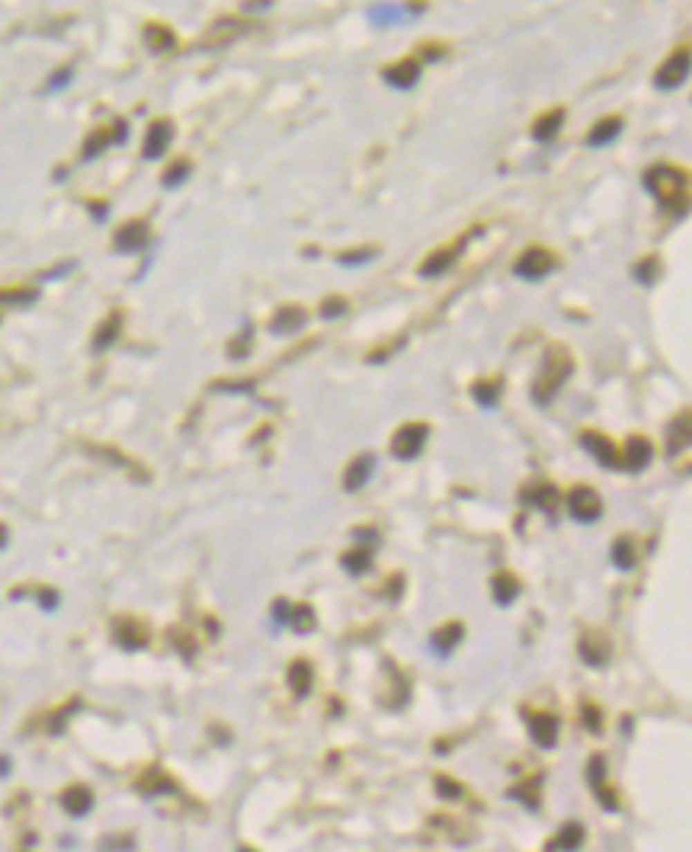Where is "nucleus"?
Segmentation results:
<instances>
[{"mask_svg": "<svg viewBox=\"0 0 692 852\" xmlns=\"http://www.w3.org/2000/svg\"><path fill=\"white\" fill-rule=\"evenodd\" d=\"M686 173L680 167H673V164H654V167L644 173V186H648V193H654V199H657L660 205H664L666 211H680L683 215L686 209Z\"/></svg>", "mask_w": 692, "mask_h": 852, "instance_id": "1", "label": "nucleus"}, {"mask_svg": "<svg viewBox=\"0 0 692 852\" xmlns=\"http://www.w3.org/2000/svg\"><path fill=\"white\" fill-rule=\"evenodd\" d=\"M570 369H574V362H570V356L561 350V346H552V350L545 352L542 372H539V375H535V381H532L535 404H548V401L558 395V388L568 381Z\"/></svg>", "mask_w": 692, "mask_h": 852, "instance_id": "2", "label": "nucleus"}, {"mask_svg": "<svg viewBox=\"0 0 692 852\" xmlns=\"http://www.w3.org/2000/svg\"><path fill=\"white\" fill-rule=\"evenodd\" d=\"M427 436H429L427 423H404L401 430L391 436V455L404 458V462H411V458H417L423 452Z\"/></svg>", "mask_w": 692, "mask_h": 852, "instance_id": "3", "label": "nucleus"}, {"mask_svg": "<svg viewBox=\"0 0 692 852\" xmlns=\"http://www.w3.org/2000/svg\"><path fill=\"white\" fill-rule=\"evenodd\" d=\"M474 234H481V228L468 231V234H462V238H456V240H452V244L439 247L436 254H429L427 260H423V266H420V276H427V279H433V276L446 273L449 266H452V263H456V260H458V254H462V250H465V244H468V238H474Z\"/></svg>", "mask_w": 692, "mask_h": 852, "instance_id": "4", "label": "nucleus"}, {"mask_svg": "<svg viewBox=\"0 0 692 852\" xmlns=\"http://www.w3.org/2000/svg\"><path fill=\"white\" fill-rule=\"evenodd\" d=\"M558 266V256L552 254V250H545V247H532V250H526V254L516 260V276H523V279H542V276H548Z\"/></svg>", "mask_w": 692, "mask_h": 852, "instance_id": "5", "label": "nucleus"}, {"mask_svg": "<svg viewBox=\"0 0 692 852\" xmlns=\"http://www.w3.org/2000/svg\"><path fill=\"white\" fill-rule=\"evenodd\" d=\"M686 74H689V48L683 45V48L670 55V58L664 61V68L654 74V84H657L660 90H673L686 80Z\"/></svg>", "mask_w": 692, "mask_h": 852, "instance_id": "6", "label": "nucleus"}, {"mask_svg": "<svg viewBox=\"0 0 692 852\" xmlns=\"http://www.w3.org/2000/svg\"><path fill=\"white\" fill-rule=\"evenodd\" d=\"M580 446L587 448V452H593L596 462H603L606 468H619V452H615L609 436H603V433H596V430H583L580 433Z\"/></svg>", "mask_w": 692, "mask_h": 852, "instance_id": "7", "label": "nucleus"}, {"mask_svg": "<svg viewBox=\"0 0 692 852\" xmlns=\"http://www.w3.org/2000/svg\"><path fill=\"white\" fill-rule=\"evenodd\" d=\"M568 507L580 522H593V519H599V513H603V500L596 497L593 487H577V491L570 493Z\"/></svg>", "mask_w": 692, "mask_h": 852, "instance_id": "8", "label": "nucleus"}, {"mask_svg": "<svg viewBox=\"0 0 692 852\" xmlns=\"http://www.w3.org/2000/svg\"><path fill=\"white\" fill-rule=\"evenodd\" d=\"M170 138H174V125L167 122V119H158V122L148 125V135H144V160H158L160 154L167 151V144H170Z\"/></svg>", "mask_w": 692, "mask_h": 852, "instance_id": "9", "label": "nucleus"}, {"mask_svg": "<svg viewBox=\"0 0 692 852\" xmlns=\"http://www.w3.org/2000/svg\"><path fill=\"white\" fill-rule=\"evenodd\" d=\"M529 721V734H532V740L539 744V747H554V740H558V721L552 718V714L545 712H529L526 714Z\"/></svg>", "mask_w": 692, "mask_h": 852, "instance_id": "10", "label": "nucleus"}, {"mask_svg": "<svg viewBox=\"0 0 692 852\" xmlns=\"http://www.w3.org/2000/svg\"><path fill=\"white\" fill-rule=\"evenodd\" d=\"M651 458H654L651 442L644 439V436H631V439L625 442V452H622V458H619V465H625L628 471H641V468H648Z\"/></svg>", "mask_w": 692, "mask_h": 852, "instance_id": "11", "label": "nucleus"}, {"mask_svg": "<svg viewBox=\"0 0 692 852\" xmlns=\"http://www.w3.org/2000/svg\"><path fill=\"white\" fill-rule=\"evenodd\" d=\"M382 77L391 84V87H413L417 84V77H420V61H413V58H404V61L398 64H388V68H382Z\"/></svg>", "mask_w": 692, "mask_h": 852, "instance_id": "12", "label": "nucleus"}, {"mask_svg": "<svg viewBox=\"0 0 692 852\" xmlns=\"http://www.w3.org/2000/svg\"><path fill=\"white\" fill-rule=\"evenodd\" d=\"M305 321H308L305 307L286 305V307H279V311L272 314L270 330H272V334H295V330H301V327H305Z\"/></svg>", "mask_w": 692, "mask_h": 852, "instance_id": "13", "label": "nucleus"}, {"mask_svg": "<svg viewBox=\"0 0 692 852\" xmlns=\"http://www.w3.org/2000/svg\"><path fill=\"white\" fill-rule=\"evenodd\" d=\"M144 244H148V225L144 221H129V225L115 231V250H122V254L141 250Z\"/></svg>", "mask_w": 692, "mask_h": 852, "instance_id": "14", "label": "nucleus"}, {"mask_svg": "<svg viewBox=\"0 0 692 852\" xmlns=\"http://www.w3.org/2000/svg\"><path fill=\"white\" fill-rule=\"evenodd\" d=\"M462 638H465V625L462 622H449V625H442L439 632H433L429 644H433V650H436L439 657H446V654H452V650L462 644Z\"/></svg>", "mask_w": 692, "mask_h": 852, "instance_id": "15", "label": "nucleus"}, {"mask_svg": "<svg viewBox=\"0 0 692 852\" xmlns=\"http://www.w3.org/2000/svg\"><path fill=\"white\" fill-rule=\"evenodd\" d=\"M372 468H375V458L368 455V452H362L359 458H353L350 468H346V475H343V487L346 491H359L362 484L368 481V475H372Z\"/></svg>", "mask_w": 692, "mask_h": 852, "instance_id": "16", "label": "nucleus"}, {"mask_svg": "<svg viewBox=\"0 0 692 852\" xmlns=\"http://www.w3.org/2000/svg\"><path fill=\"white\" fill-rule=\"evenodd\" d=\"M561 125H564V109H552V113L539 115L532 122V138L535 141H552L554 135L561 132Z\"/></svg>", "mask_w": 692, "mask_h": 852, "instance_id": "17", "label": "nucleus"}, {"mask_svg": "<svg viewBox=\"0 0 692 852\" xmlns=\"http://www.w3.org/2000/svg\"><path fill=\"white\" fill-rule=\"evenodd\" d=\"M62 804L68 814H74V817H80V814H87L90 808H93V795H90V788H84V785H74V788H68L62 795Z\"/></svg>", "mask_w": 692, "mask_h": 852, "instance_id": "18", "label": "nucleus"}, {"mask_svg": "<svg viewBox=\"0 0 692 852\" xmlns=\"http://www.w3.org/2000/svg\"><path fill=\"white\" fill-rule=\"evenodd\" d=\"M311 683H315V673H311V663L308 660H295L289 667V685L298 699H305L311 692Z\"/></svg>", "mask_w": 692, "mask_h": 852, "instance_id": "19", "label": "nucleus"}, {"mask_svg": "<svg viewBox=\"0 0 692 852\" xmlns=\"http://www.w3.org/2000/svg\"><path fill=\"white\" fill-rule=\"evenodd\" d=\"M619 132H622V119H619V115H606L603 122H596L593 129H590L587 144H593V148H599V144H609V141H612Z\"/></svg>", "mask_w": 692, "mask_h": 852, "instance_id": "20", "label": "nucleus"}, {"mask_svg": "<svg viewBox=\"0 0 692 852\" xmlns=\"http://www.w3.org/2000/svg\"><path fill=\"white\" fill-rule=\"evenodd\" d=\"M580 843H583V826L580 824H564L561 826V833L554 836L552 843H548V849H558V852H577Z\"/></svg>", "mask_w": 692, "mask_h": 852, "instance_id": "21", "label": "nucleus"}, {"mask_svg": "<svg viewBox=\"0 0 692 852\" xmlns=\"http://www.w3.org/2000/svg\"><path fill=\"white\" fill-rule=\"evenodd\" d=\"M491 587H494V599H497L500 606H509V603L519 596V580L507 571H500L497 577H494Z\"/></svg>", "mask_w": 692, "mask_h": 852, "instance_id": "22", "label": "nucleus"}, {"mask_svg": "<svg viewBox=\"0 0 692 852\" xmlns=\"http://www.w3.org/2000/svg\"><path fill=\"white\" fill-rule=\"evenodd\" d=\"M580 657H583V663H590V667H603L606 660H609V647H606V641L603 638H583L580 641Z\"/></svg>", "mask_w": 692, "mask_h": 852, "instance_id": "23", "label": "nucleus"}, {"mask_svg": "<svg viewBox=\"0 0 692 852\" xmlns=\"http://www.w3.org/2000/svg\"><path fill=\"white\" fill-rule=\"evenodd\" d=\"M115 641L122 644V647H141V644L148 641V632H144L138 622L122 618V622L115 625Z\"/></svg>", "mask_w": 692, "mask_h": 852, "instance_id": "24", "label": "nucleus"}, {"mask_svg": "<svg viewBox=\"0 0 692 852\" xmlns=\"http://www.w3.org/2000/svg\"><path fill=\"white\" fill-rule=\"evenodd\" d=\"M119 330H122V314H119V311H113V314L103 321V327L97 330V337H93V350H106V346H113L115 337H119Z\"/></svg>", "mask_w": 692, "mask_h": 852, "instance_id": "25", "label": "nucleus"}, {"mask_svg": "<svg viewBox=\"0 0 692 852\" xmlns=\"http://www.w3.org/2000/svg\"><path fill=\"white\" fill-rule=\"evenodd\" d=\"M340 564H343V571H350L353 577H359V574L368 571V564H372V551H368L366 545L350 548V551L340 558Z\"/></svg>", "mask_w": 692, "mask_h": 852, "instance_id": "26", "label": "nucleus"}, {"mask_svg": "<svg viewBox=\"0 0 692 852\" xmlns=\"http://www.w3.org/2000/svg\"><path fill=\"white\" fill-rule=\"evenodd\" d=\"M500 391H503V381H500V378H491V381H474V385H471L474 401H478V404H484V407L497 404Z\"/></svg>", "mask_w": 692, "mask_h": 852, "instance_id": "27", "label": "nucleus"}, {"mask_svg": "<svg viewBox=\"0 0 692 852\" xmlns=\"http://www.w3.org/2000/svg\"><path fill=\"white\" fill-rule=\"evenodd\" d=\"M523 500L542 507L545 513H554V507H558V491H554L552 484H542V487H535V491H523Z\"/></svg>", "mask_w": 692, "mask_h": 852, "instance_id": "28", "label": "nucleus"}, {"mask_svg": "<svg viewBox=\"0 0 692 852\" xmlns=\"http://www.w3.org/2000/svg\"><path fill=\"white\" fill-rule=\"evenodd\" d=\"M686 442H689V413H680L673 420V426H670V452H676V448H683Z\"/></svg>", "mask_w": 692, "mask_h": 852, "instance_id": "29", "label": "nucleus"}, {"mask_svg": "<svg viewBox=\"0 0 692 852\" xmlns=\"http://www.w3.org/2000/svg\"><path fill=\"white\" fill-rule=\"evenodd\" d=\"M144 39H148V45L154 48V52H167V48L174 45V32H170L167 26H154V23L144 29Z\"/></svg>", "mask_w": 692, "mask_h": 852, "instance_id": "30", "label": "nucleus"}, {"mask_svg": "<svg viewBox=\"0 0 692 852\" xmlns=\"http://www.w3.org/2000/svg\"><path fill=\"white\" fill-rule=\"evenodd\" d=\"M612 564H615V567H622V571L635 567V548H631V538H615V545H612Z\"/></svg>", "mask_w": 692, "mask_h": 852, "instance_id": "31", "label": "nucleus"}, {"mask_svg": "<svg viewBox=\"0 0 692 852\" xmlns=\"http://www.w3.org/2000/svg\"><path fill=\"white\" fill-rule=\"evenodd\" d=\"M289 625L295 628V632H311V628H315V609L311 606L289 609Z\"/></svg>", "mask_w": 692, "mask_h": 852, "instance_id": "32", "label": "nucleus"}, {"mask_svg": "<svg viewBox=\"0 0 692 852\" xmlns=\"http://www.w3.org/2000/svg\"><path fill=\"white\" fill-rule=\"evenodd\" d=\"M657 273H660V266H657V260H654V256H644V260L635 266V279H638L641 285H654Z\"/></svg>", "mask_w": 692, "mask_h": 852, "instance_id": "33", "label": "nucleus"}, {"mask_svg": "<svg viewBox=\"0 0 692 852\" xmlns=\"http://www.w3.org/2000/svg\"><path fill=\"white\" fill-rule=\"evenodd\" d=\"M186 176H189V160H176L174 167L164 173V186H170V189H174V186L183 183Z\"/></svg>", "mask_w": 692, "mask_h": 852, "instance_id": "34", "label": "nucleus"}, {"mask_svg": "<svg viewBox=\"0 0 692 852\" xmlns=\"http://www.w3.org/2000/svg\"><path fill=\"white\" fill-rule=\"evenodd\" d=\"M587 779H590V785H593V788H599V785H603V779H606V759H603V756H593V759L587 763Z\"/></svg>", "mask_w": 692, "mask_h": 852, "instance_id": "35", "label": "nucleus"}, {"mask_svg": "<svg viewBox=\"0 0 692 852\" xmlns=\"http://www.w3.org/2000/svg\"><path fill=\"white\" fill-rule=\"evenodd\" d=\"M106 144H109V135H106V132H93L87 138V144H84V158H97Z\"/></svg>", "mask_w": 692, "mask_h": 852, "instance_id": "36", "label": "nucleus"}, {"mask_svg": "<svg viewBox=\"0 0 692 852\" xmlns=\"http://www.w3.org/2000/svg\"><path fill=\"white\" fill-rule=\"evenodd\" d=\"M372 256H375V250L362 247V250H350V254H340V263H343V266H362L366 260H372Z\"/></svg>", "mask_w": 692, "mask_h": 852, "instance_id": "37", "label": "nucleus"}, {"mask_svg": "<svg viewBox=\"0 0 692 852\" xmlns=\"http://www.w3.org/2000/svg\"><path fill=\"white\" fill-rule=\"evenodd\" d=\"M346 311H350V305H346L343 299H324L321 301V314L324 317H340V314H346Z\"/></svg>", "mask_w": 692, "mask_h": 852, "instance_id": "38", "label": "nucleus"}, {"mask_svg": "<svg viewBox=\"0 0 692 852\" xmlns=\"http://www.w3.org/2000/svg\"><path fill=\"white\" fill-rule=\"evenodd\" d=\"M583 721H587V728L593 730V734H599V728H603V714H599V708H596L593 702L583 705Z\"/></svg>", "mask_w": 692, "mask_h": 852, "instance_id": "39", "label": "nucleus"}, {"mask_svg": "<svg viewBox=\"0 0 692 852\" xmlns=\"http://www.w3.org/2000/svg\"><path fill=\"white\" fill-rule=\"evenodd\" d=\"M436 791L442 795V798H458V795H462V785L452 782V779H446V775H439V779H436Z\"/></svg>", "mask_w": 692, "mask_h": 852, "instance_id": "40", "label": "nucleus"}, {"mask_svg": "<svg viewBox=\"0 0 692 852\" xmlns=\"http://www.w3.org/2000/svg\"><path fill=\"white\" fill-rule=\"evenodd\" d=\"M228 352H231V356H234V359H241V356H247V352H250V334L237 337V340L228 346Z\"/></svg>", "mask_w": 692, "mask_h": 852, "instance_id": "41", "label": "nucleus"}, {"mask_svg": "<svg viewBox=\"0 0 692 852\" xmlns=\"http://www.w3.org/2000/svg\"><path fill=\"white\" fill-rule=\"evenodd\" d=\"M35 292H0V301H32Z\"/></svg>", "mask_w": 692, "mask_h": 852, "instance_id": "42", "label": "nucleus"}, {"mask_svg": "<svg viewBox=\"0 0 692 852\" xmlns=\"http://www.w3.org/2000/svg\"><path fill=\"white\" fill-rule=\"evenodd\" d=\"M68 77H71V68H68V70H58V74L52 77V90L64 87V84H68Z\"/></svg>", "mask_w": 692, "mask_h": 852, "instance_id": "43", "label": "nucleus"}, {"mask_svg": "<svg viewBox=\"0 0 692 852\" xmlns=\"http://www.w3.org/2000/svg\"><path fill=\"white\" fill-rule=\"evenodd\" d=\"M423 55H429V61H436L439 55H442V48L439 45H423Z\"/></svg>", "mask_w": 692, "mask_h": 852, "instance_id": "44", "label": "nucleus"}, {"mask_svg": "<svg viewBox=\"0 0 692 852\" xmlns=\"http://www.w3.org/2000/svg\"><path fill=\"white\" fill-rule=\"evenodd\" d=\"M3 542H7V529L0 526V548H3Z\"/></svg>", "mask_w": 692, "mask_h": 852, "instance_id": "45", "label": "nucleus"}, {"mask_svg": "<svg viewBox=\"0 0 692 852\" xmlns=\"http://www.w3.org/2000/svg\"><path fill=\"white\" fill-rule=\"evenodd\" d=\"M241 852H254V849H241Z\"/></svg>", "mask_w": 692, "mask_h": 852, "instance_id": "46", "label": "nucleus"}]
</instances>
